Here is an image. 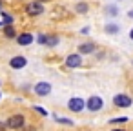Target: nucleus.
<instances>
[{"label":"nucleus","mask_w":133,"mask_h":131,"mask_svg":"<svg viewBox=\"0 0 133 131\" xmlns=\"http://www.w3.org/2000/svg\"><path fill=\"white\" fill-rule=\"evenodd\" d=\"M17 42H18V46H29V44H33V35L31 33H22V35L17 37Z\"/></svg>","instance_id":"8"},{"label":"nucleus","mask_w":133,"mask_h":131,"mask_svg":"<svg viewBox=\"0 0 133 131\" xmlns=\"http://www.w3.org/2000/svg\"><path fill=\"white\" fill-rule=\"evenodd\" d=\"M26 13L31 15V17H37V15H42L44 13V6L40 2H31L26 6Z\"/></svg>","instance_id":"2"},{"label":"nucleus","mask_w":133,"mask_h":131,"mask_svg":"<svg viewBox=\"0 0 133 131\" xmlns=\"http://www.w3.org/2000/svg\"><path fill=\"white\" fill-rule=\"evenodd\" d=\"M126 120H128L126 116H120V118H113V120H111V124H118V122H126Z\"/></svg>","instance_id":"18"},{"label":"nucleus","mask_w":133,"mask_h":131,"mask_svg":"<svg viewBox=\"0 0 133 131\" xmlns=\"http://www.w3.org/2000/svg\"><path fill=\"white\" fill-rule=\"evenodd\" d=\"M102 106H104V102H102L100 96H91V98L86 102V107H88L89 111H100Z\"/></svg>","instance_id":"3"},{"label":"nucleus","mask_w":133,"mask_h":131,"mask_svg":"<svg viewBox=\"0 0 133 131\" xmlns=\"http://www.w3.org/2000/svg\"><path fill=\"white\" fill-rule=\"evenodd\" d=\"M35 93H37L38 96L49 95V93H51V84H48V82H38V84L35 86Z\"/></svg>","instance_id":"6"},{"label":"nucleus","mask_w":133,"mask_h":131,"mask_svg":"<svg viewBox=\"0 0 133 131\" xmlns=\"http://www.w3.org/2000/svg\"><path fill=\"white\" fill-rule=\"evenodd\" d=\"M78 51H80L82 55H86V53H93V51H95V44H80Z\"/></svg>","instance_id":"10"},{"label":"nucleus","mask_w":133,"mask_h":131,"mask_svg":"<svg viewBox=\"0 0 133 131\" xmlns=\"http://www.w3.org/2000/svg\"><path fill=\"white\" fill-rule=\"evenodd\" d=\"M77 11H78V13H86V11H88V6H86V4H78V6H77Z\"/></svg>","instance_id":"16"},{"label":"nucleus","mask_w":133,"mask_h":131,"mask_svg":"<svg viewBox=\"0 0 133 131\" xmlns=\"http://www.w3.org/2000/svg\"><path fill=\"white\" fill-rule=\"evenodd\" d=\"M9 66H11L13 69H20V67L26 66V58H24V57H13L11 62H9Z\"/></svg>","instance_id":"9"},{"label":"nucleus","mask_w":133,"mask_h":131,"mask_svg":"<svg viewBox=\"0 0 133 131\" xmlns=\"http://www.w3.org/2000/svg\"><path fill=\"white\" fill-rule=\"evenodd\" d=\"M128 15H129V17H131V18H133V9H131V11H129V13H128Z\"/></svg>","instance_id":"22"},{"label":"nucleus","mask_w":133,"mask_h":131,"mask_svg":"<svg viewBox=\"0 0 133 131\" xmlns=\"http://www.w3.org/2000/svg\"><path fill=\"white\" fill-rule=\"evenodd\" d=\"M55 120H57V122H60V124H68V126H73V122H71V120H66V118H60V116H55Z\"/></svg>","instance_id":"15"},{"label":"nucleus","mask_w":133,"mask_h":131,"mask_svg":"<svg viewBox=\"0 0 133 131\" xmlns=\"http://www.w3.org/2000/svg\"><path fill=\"white\" fill-rule=\"evenodd\" d=\"M106 13H108L109 17H117V13H118V9H117L115 6H106Z\"/></svg>","instance_id":"13"},{"label":"nucleus","mask_w":133,"mask_h":131,"mask_svg":"<svg viewBox=\"0 0 133 131\" xmlns=\"http://www.w3.org/2000/svg\"><path fill=\"white\" fill-rule=\"evenodd\" d=\"M35 111H37V113H40V115H44V116H48V111H46L44 107H38V106H37V107H35Z\"/></svg>","instance_id":"17"},{"label":"nucleus","mask_w":133,"mask_h":131,"mask_svg":"<svg viewBox=\"0 0 133 131\" xmlns=\"http://www.w3.org/2000/svg\"><path fill=\"white\" fill-rule=\"evenodd\" d=\"M4 33H6L8 38H13V37H15V29H13L11 26H4Z\"/></svg>","instance_id":"14"},{"label":"nucleus","mask_w":133,"mask_h":131,"mask_svg":"<svg viewBox=\"0 0 133 131\" xmlns=\"http://www.w3.org/2000/svg\"><path fill=\"white\" fill-rule=\"evenodd\" d=\"M0 131H6V124L4 122H0Z\"/></svg>","instance_id":"20"},{"label":"nucleus","mask_w":133,"mask_h":131,"mask_svg":"<svg viewBox=\"0 0 133 131\" xmlns=\"http://www.w3.org/2000/svg\"><path fill=\"white\" fill-rule=\"evenodd\" d=\"M38 44H46V35H40L38 37Z\"/></svg>","instance_id":"19"},{"label":"nucleus","mask_w":133,"mask_h":131,"mask_svg":"<svg viewBox=\"0 0 133 131\" xmlns=\"http://www.w3.org/2000/svg\"><path fill=\"white\" fill-rule=\"evenodd\" d=\"M57 44H58V37H46L44 46H57Z\"/></svg>","instance_id":"12"},{"label":"nucleus","mask_w":133,"mask_h":131,"mask_svg":"<svg viewBox=\"0 0 133 131\" xmlns=\"http://www.w3.org/2000/svg\"><path fill=\"white\" fill-rule=\"evenodd\" d=\"M118 29H120V27H118L117 24H108V26H106V33H109V35H115Z\"/></svg>","instance_id":"11"},{"label":"nucleus","mask_w":133,"mask_h":131,"mask_svg":"<svg viewBox=\"0 0 133 131\" xmlns=\"http://www.w3.org/2000/svg\"><path fill=\"white\" fill-rule=\"evenodd\" d=\"M38 2H44V0H38Z\"/></svg>","instance_id":"25"},{"label":"nucleus","mask_w":133,"mask_h":131,"mask_svg":"<svg viewBox=\"0 0 133 131\" xmlns=\"http://www.w3.org/2000/svg\"><path fill=\"white\" fill-rule=\"evenodd\" d=\"M26 131H35V129H33V127H28V129H26Z\"/></svg>","instance_id":"23"},{"label":"nucleus","mask_w":133,"mask_h":131,"mask_svg":"<svg viewBox=\"0 0 133 131\" xmlns=\"http://www.w3.org/2000/svg\"><path fill=\"white\" fill-rule=\"evenodd\" d=\"M66 66L71 67V69L80 67V66H82V57H80V55H69V57L66 58Z\"/></svg>","instance_id":"7"},{"label":"nucleus","mask_w":133,"mask_h":131,"mask_svg":"<svg viewBox=\"0 0 133 131\" xmlns=\"http://www.w3.org/2000/svg\"><path fill=\"white\" fill-rule=\"evenodd\" d=\"M111 131H126V129H111Z\"/></svg>","instance_id":"24"},{"label":"nucleus","mask_w":133,"mask_h":131,"mask_svg":"<svg viewBox=\"0 0 133 131\" xmlns=\"http://www.w3.org/2000/svg\"><path fill=\"white\" fill-rule=\"evenodd\" d=\"M131 96H128V95H115V98H113V104L115 106H118V107H129L131 106Z\"/></svg>","instance_id":"5"},{"label":"nucleus","mask_w":133,"mask_h":131,"mask_svg":"<svg viewBox=\"0 0 133 131\" xmlns=\"http://www.w3.org/2000/svg\"><path fill=\"white\" fill-rule=\"evenodd\" d=\"M68 107H69V111H73V113H78V111H82V109L86 107V102H84L82 98L75 96V98H71V100H69Z\"/></svg>","instance_id":"4"},{"label":"nucleus","mask_w":133,"mask_h":131,"mask_svg":"<svg viewBox=\"0 0 133 131\" xmlns=\"http://www.w3.org/2000/svg\"><path fill=\"white\" fill-rule=\"evenodd\" d=\"M22 126H24V116L22 115H13L6 122V127H11V129H22Z\"/></svg>","instance_id":"1"},{"label":"nucleus","mask_w":133,"mask_h":131,"mask_svg":"<svg viewBox=\"0 0 133 131\" xmlns=\"http://www.w3.org/2000/svg\"><path fill=\"white\" fill-rule=\"evenodd\" d=\"M129 38H131V40H133V29H131V31H129Z\"/></svg>","instance_id":"21"}]
</instances>
